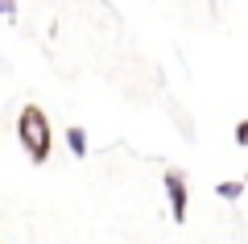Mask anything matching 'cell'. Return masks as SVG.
Returning <instances> with one entry per match:
<instances>
[{
	"instance_id": "6da1fadb",
	"label": "cell",
	"mask_w": 248,
	"mask_h": 244,
	"mask_svg": "<svg viewBox=\"0 0 248 244\" xmlns=\"http://www.w3.org/2000/svg\"><path fill=\"white\" fill-rule=\"evenodd\" d=\"M17 141H21V149L29 153L33 166H42L46 157H50V149H54V129H50V116H46L37 104H25V108L17 112Z\"/></svg>"
},
{
	"instance_id": "7a4b0ae2",
	"label": "cell",
	"mask_w": 248,
	"mask_h": 244,
	"mask_svg": "<svg viewBox=\"0 0 248 244\" xmlns=\"http://www.w3.org/2000/svg\"><path fill=\"white\" fill-rule=\"evenodd\" d=\"M161 186H166V199H170V215H174V224H186V207H190V186H186V174H182V170H166Z\"/></svg>"
},
{
	"instance_id": "3957f363",
	"label": "cell",
	"mask_w": 248,
	"mask_h": 244,
	"mask_svg": "<svg viewBox=\"0 0 248 244\" xmlns=\"http://www.w3.org/2000/svg\"><path fill=\"white\" fill-rule=\"evenodd\" d=\"M66 149H71L75 157H87V132H83L79 124H71V129H66Z\"/></svg>"
},
{
	"instance_id": "277c9868",
	"label": "cell",
	"mask_w": 248,
	"mask_h": 244,
	"mask_svg": "<svg viewBox=\"0 0 248 244\" xmlns=\"http://www.w3.org/2000/svg\"><path fill=\"white\" fill-rule=\"evenodd\" d=\"M215 195H219V199H228V203H236L240 195H244V182H219V186H215Z\"/></svg>"
},
{
	"instance_id": "5b68a950",
	"label": "cell",
	"mask_w": 248,
	"mask_h": 244,
	"mask_svg": "<svg viewBox=\"0 0 248 244\" xmlns=\"http://www.w3.org/2000/svg\"><path fill=\"white\" fill-rule=\"evenodd\" d=\"M232 137H236V145H244V149H248V120H240V124H236V132H232Z\"/></svg>"
},
{
	"instance_id": "8992f818",
	"label": "cell",
	"mask_w": 248,
	"mask_h": 244,
	"mask_svg": "<svg viewBox=\"0 0 248 244\" xmlns=\"http://www.w3.org/2000/svg\"><path fill=\"white\" fill-rule=\"evenodd\" d=\"M0 17H17V0H0Z\"/></svg>"
},
{
	"instance_id": "52a82bcc",
	"label": "cell",
	"mask_w": 248,
	"mask_h": 244,
	"mask_svg": "<svg viewBox=\"0 0 248 244\" xmlns=\"http://www.w3.org/2000/svg\"><path fill=\"white\" fill-rule=\"evenodd\" d=\"M244 186H248V178H244Z\"/></svg>"
}]
</instances>
